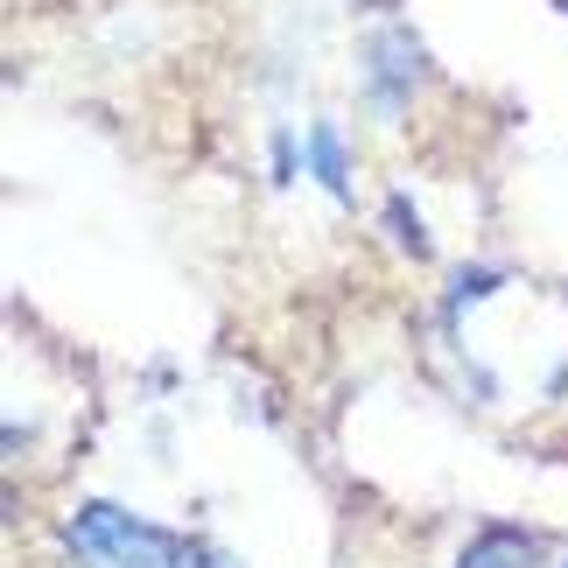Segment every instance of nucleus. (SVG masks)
I'll return each instance as SVG.
<instances>
[{"label":"nucleus","mask_w":568,"mask_h":568,"mask_svg":"<svg viewBox=\"0 0 568 568\" xmlns=\"http://www.w3.org/2000/svg\"><path fill=\"white\" fill-rule=\"evenodd\" d=\"M310 169H316V183L331 190L337 204H352V148H344L337 120H316L310 126Z\"/></svg>","instance_id":"obj_3"},{"label":"nucleus","mask_w":568,"mask_h":568,"mask_svg":"<svg viewBox=\"0 0 568 568\" xmlns=\"http://www.w3.org/2000/svg\"><path fill=\"white\" fill-rule=\"evenodd\" d=\"M386 232H393V246H407L414 260H428V232H422V211H414L407 196H386Z\"/></svg>","instance_id":"obj_6"},{"label":"nucleus","mask_w":568,"mask_h":568,"mask_svg":"<svg viewBox=\"0 0 568 568\" xmlns=\"http://www.w3.org/2000/svg\"><path fill=\"white\" fill-rule=\"evenodd\" d=\"M498 281H506V274H498V267H464V274L449 281V302H443V316H464L470 302H485V295H498Z\"/></svg>","instance_id":"obj_5"},{"label":"nucleus","mask_w":568,"mask_h":568,"mask_svg":"<svg viewBox=\"0 0 568 568\" xmlns=\"http://www.w3.org/2000/svg\"><path fill=\"white\" fill-rule=\"evenodd\" d=\"M561 568H568V561H561Z\"/></svg>","instance_id":"obj_10"},{"label":"nucleus","mask_w":568,"mask_h":568,"mask_svg":"<svg viewBox=\"0 0 568 568\" xmlns=\"http://www.w3.org/2000/svg\"><path fill=\"white\" fill-rule=\"evenodd\" d=\"M561 14H568V0H561Z\"/></svg>","instance_id":"obj_9"},{"label":"nucleus","mask_w":568,"mask_h":568,"mask_svg":"<svg viewBox=\"0 0 568 568\" xmlns=\"http://www.w3.org/2000/svg\"><path fill=\"white\" fill-rule=\"evenodd\" d=\"M176 568H239L232 555H217V548H196V540H183V561Z\"/></svg>","instance_id":"obj_8"},{"label":"nucleus","mask_w":568,"mask_h":568,"mask_svg":"<svg viewBox=\"0 0 568 568\" xmlns=\"http://www.w3.org/2000/svg\"><path fill=\"white\" fill-rule=\"evenodd\" d=\"M456 568H534V534H519V527H485L464 555H456Z\"/></svg>","instance_id":"obj_4"},{"label":"nucleus","mask_w":568,"mask_h":568,"mask_svg":"<svg viewBox=\"0 0 568 568\" xmlns=\"http://www.w3.org/2000/svg\"><path fill=\"white\" fill-rule=\"evenodd\" d=\"M422 42H414L407 29H379L373 42H365V99L379 105V120H400L414 84H422Z\"/></svg>","instance_id":"obj_2"},{"label":"nucleus","mask_w":568,"mask_h":568,"mask_svg":"<svg viewBox=\"0 0 568 568\" xmlns=\"http://www.w3.org/2000/svg\"><path fill=\"white\" fill-rule=\"evenodd\" d=\"M63 548L78 555V568H176L183 540L162 534L155 519L113 506V498H92L78 506V519L63 527Z\"/></svg>","instance_id":"obj_1"},{"label":"nucleus","mask_w":568,"mask_h":568,"mask_svg":"<svg viewBox=\"0 0 568 568\" xmlns=\"http://www.w3.org/2000/svg\"><path fill=\"white\" fill-rule=\"evenodd\" d=\"M302 169H310V148H295V134H288V126H274V183L288 190V183L302 176Z\"/></svg>","instance_id":"obj_7"}]
</instances>
